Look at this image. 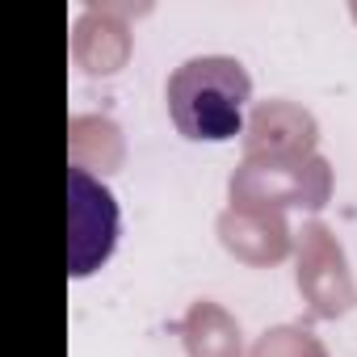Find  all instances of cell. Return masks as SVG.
<instances>
[{
	"instance_id": "cell-2",
	"label": "cell",
	"mask_w": 357,
	"mask_h": 357,
	"mask_svg": "<svg viewBox=\"0 0 357 357\" xmlns=\"http://www.w3.org/2000/svg\"><path fill=\"white\" fill-rule=\"evenodd\" d=\"M118 202L89 168H68V273H97L118 248Z\"/></svg>"
},
{
	"instance_id": "cell-1",
	"label": "cell",
	"mask_w": 357,
	"mask_h": 357,
	"mask_svg": "<svg viewBox=\"0 0 357 357\" xmlns=\"http://www.w3.org/2000/svg\"><path fill=\"white\" fill-rule=\"evenodd\" d=\"M252 80L231 55H194L168 76V114L194 143H227L244 130Z\"/></svg>"
}]
</instances>
